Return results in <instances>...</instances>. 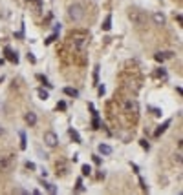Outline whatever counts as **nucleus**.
Wrapping results in <instances>:
<instances>
[{
    "label": "nucleus",
    "mask_w": 183,
    "mask_h": 195,
    "mask_svg": "<svg viewBox=\"0 0 183 195\" xmlns=\"http://www.w3.org/2000/svg\"><path fill=\"white\" fill-rule=\"evenodd\" d=\"M154 77H158V78H167V71H165V69H158V71L154 73Z\"/></svg>",
    "instance_id": "obj_20"
},
{
    "label": "nucleus",
    "mask_w": 183,
    "mask_h": 195,
    "mask_svg": "<svg viewBox=\"0 0 183 195\" xmlns=\"http://www.w3.org/2000/svg\"><path fill=\"white\" fill-rule=\"evenodd\" d=\"M30 2L35 6V11H40V9H42V2H40V0H30Z\"/></svg>",
    "instance_id": "obj_19"
},
{
    "label": "nucleus",
    "mask_w": 183,
    "mask_h": 195,
    "mask_svg": "<svg viewBox=\"0 0 183 195\" xmlns=\"http://www.w3.org/2000/svg\"><path fill=\"white\" fill-rule=\"evenodd\" d=\"M81 172H83V175H90V173H92V168H90L88 164H83V168H81Z\"/></svg>",
    "instance_id": "obj_22"
},
{
    "label": "nucleus",
    "mask_w": 183,
    "mask_h": 195,
    "mask_svg": "<svg viewBox=\"0 0 183 195\" xmlns=\"http://www.w3.org/2000/svg\"><path fill=\"white\" fill-rule=\"evenodd\" d=\"M4 55H6V58H8L9 62H13V64H17V62H19V55H17V51H13L9 46H6V48H4Z\"/></svg>",
    "instance_id": "obj_7"
},
{
    "label": "nucleus",
    "mask_w": 183,
    "mask_h": 195,
    "mask_svg": "<svg viewBox=\"0 0 183 195\" xmlns=\"http://www.w3.org/2000/svg\"><path fill=\"white\" fill-rule=\"evenodd\" d=\"M28 60H30L31 64H35V62H37V58L33 57V53H28Z\"/></svg>",
    "instance_id": "obj_30"
},
{
    "label": "nucleus",
    "mask_w": 183,
    "mask_h": 195,
    "mask_svg": "<svg viewBox=\"0 0 183 195\" xmlns=\"http://www.w3.org/2000/svg\"><path fill=\"white\" fill-rule=\"evenodd\" d=\"M174 161H176L178 164H181V148H180V150H178V153L174 155Z\"/></svg>",
    "instance_id": "obj_25"
},
{
    "label": "nucleus",
    "mask_w": 183,
    "mask_h": 195,
    "mask_svg": "<svg viewBox=\"0 0 183 195\" xmlns=\"http://www.w3.org/2000/svg\"><path fill=\"white\" fill-rule=\"evenodd\" d=\"M24 119H26V122H28V124H30V126H35V124H37V115H35V113H33V111H28V113H26V117H24Z\"/></svg>",
    "instance_id": "obj_10"
},
{
    "label": "nucleus",
    "mask_w": 183,
    "mask_h": 195,
    "mask_svg": "<svg viewBox=\"0 0 183 195\" xmlns=\"http://www.w3.org/2000/svg\"><path fill=\"white\" fill-rule=\"evenodd\" d=\"M105 91H106V89H105V86H99V95H101V97L105 95Z\"/></svg>",
    "instance_id": "obj_34"
},
{
    "label": "nucleus",
    "mask_w": 183,
    "mask_h": 195,
    "mask_svg": "<svg viewBox=\"0 0 183 195\" xmlns=\"http://www.w3.org/2000/svg\"><path fill=\"white\" fill-rule=\"evenodd\" d=\"M152 18H154V22H156L158 26H163V24H165V15H163V13H154Z\"/></svg>",
    "instance_id": "obj_11"
},
{
    "label": "nucleus",
    "mask_w": 183,
    "mask_h": 195,
    "mask_svg": "<svg viewBox=\"0 0 183 195\" xmlns=\"http://www.w3.org/2000/svg\"><path fill=\"white\" fill-rule=\"evenodd\" d=\"M37 93H39V98H42V100H46V98L50 97V95H48V91H44L42 88H40V89H39Z\"/></svg>",
    "instance_id": "obj_23"
},
{
    "label": "nucleus",
    "mask_w": 183,
    "mask_h": 195,
    "mask_svg": "<svg viewBox=\"0 0 183 195\" xmlns=\"http://www.w3.org/2000/svg\"><path fill=\"white\" fill-rule=\"evenodd\" d=\"M68 40L73 46L75 51H84V48H86V44H88V35L84 31H73V33H70Z\"/></svg>",
    "instance_id": "obj_1"
},
{
    "label": "nucleus",
    "mask_w": 183,
    "mask_h": 195,
    "mask_svg": "<svg viewBox=\"0 0 183 195\" xmlns=\"http://www.w3.org/2000/svg\"><path fill=\"white\" fill-rule=\"evenodd\" d=\"M26 146H28V141H26V133L20 131V150H26Z\"/></svg>",
    "instance_id": "obj_18"
},
{
    "label": "nucleus",
    "mask_w": 183,
    "mask_h": 195,
    "mask_svg": "<svg viewBox=\"0 0 183 195\" xmlns=\"http://www.w3.org/2000/svg\"><path fill=\"white\" fill-rule=\"evenodd\" d=\"M44 144H46L48 148H55V146L59 144L57 133H53V131H46V133H44Z\"/></svg>",
    "instance_id": "obj_6"
},
{
    "label": "nucleus",
    "mask_w": 183,
    "mask_h": 195,
    "mask_svg": "<svg viewBox=\"0 0 183 195\" xmlns=\"http://www.w3.org/2000/svg\"><path fill=\"white\" fill-rule=\"evenodd\" d=\"M170 122H172V120L169 119V120H165V122H163L161 126H158V130L154 131V137H159V135H161L163 131H165L167 128H169V126H170Z\"/></svg>",
    "instance_id": "obj_8"
},
{
    "label": "nucleus",
    "mask_w": 183,
    "mask_h": 195,
    "mask_svg": "<svg viewBox=\"0 0 183 195\" xmlns=\"http://www.w3.org/2000/svg\"><path fill=\"white\" fill-rule=\"evenodd\" d=\"M123 108H125V113H128V115H137L139 113V104L134 100V98H126L125 102H123Z\"/></svg>",
    "instance_id": "obj_4"
},
{
    "label": "nucleus",
    "mask_w": 183,
    "mask_h": 195,
    "mask_svg": "<svg viewBox=\"0 0 183 195\" xmlns=\"http://www.w3.org/2000/svg\"><path fill=\"white\" fill-rule=\"evenodd\" d=\"M75 190H77V192H84V186H83V179H81V177L77 179V186H75Z\"/></svg>",
    "instance_id": "obj_24"
},
{
    "label": "nucleus",
    "mask_w": 183,
    "mask_h": 195,
    "mask_svg": "<svg viewBox=\"0 0 183 195\" xmlns=\"http://www.w3.org/2000/svg\"><path fill=\"white\" fill-rule=\"evenodd\" d=\"M152 111H154V115L156 117H161V109H158V108H150Z\"/></svg>",
    "instance_id": "obj_31"
},
{
    "label": "nucleus",
    "mask_w": 183,
    "mask_h": 195,
    "mask_svg": "<svg viewBox=\"0 0 183 195\" xmlns=\"http://www.w3.org/2000/svg\"><path fill=\"white\" fill-rule=\"evenodd\" d=\"M26 168H28V170H35V164L28 161V162H26Z\"/></svg>",
    "instance_id": "obj_33"
},
{
    "label": "nucleus",
    "mask_w": 183,
    "mask_h": 195,
    "mask_svg": "<svg viewBox=\"0 0 183 195\" xmlns=\"http://www.w3.org/2000/svg\"><path fill=\"white\" fill-rule=\"evenodd\" d=\"M57 109H61V111H64V109H66V102H64V100H61V102L57 104Z\"/></svg>",
    "instance_id": "obj_28"
},
{
    "label": "nucleus",
    "mask_w": 183,
    "mask_h": 195,
    "mask_svg": "<svg viewBox=\"0 0 183 195\" xmlns=\"http://www.w3.org/2000/svg\"><path fill=\"white\" fill-rule=\"evenodd\" d=\"M37 78H39V80L42 82L44 86H48V88H53V86H51V84H50V82H48V78H46V77H44V75H37Z\"/></svg>",
    "instance_id": "obj_21"
},
{
    "label": "nucleus",
    "mask_w": 183,
    "mask_h": 195,
    "mask_svg": "<svg viewBox=\"0 0 183 195\" xmlns=\"http://www.w3.org/2000/svg\"><path fill=\"white\" fill-rule=\"evenodd\" d=\"M172 57H174V53H170V51H167V53H161V51H159V53L154 55V58H156L158 62H163L165 58H172Z\"/></svg>",
    "instance_id": "obj_9"
},
{
    "label": "nucleus",
    "mask_w": 183,
    "mask_h": 195,
    "mask_svg": "<svg viewBox=\"0 0 183 195\" xmlns=\"http://www.w3.org/2000/svg\"><path fill=\"white\" fill-rule=\"evenodd\" d=\"M66 175L68 173V166H66L64 162H57V175Z\"/></svg>",
    "instance_id": "obj_13"
},
{
    "label": "nucleus",
    "mask_w": 183,
    "mask_h": 195,
    "mask_svg": "<svg viewBox=\"0 0 183 195\" xmlns=\"http://www.w3.org/2000/svg\"><path fill=\"white\" fill-rule=\"evenodd\" d=\"M97 75H99V66H95V69H94V82L97 84Z\"/></svg>",
    "instance_id": "obj_29"
},
{
    "label": "nucleus",
    "mask_w": 183,
    "mask_h": 195,
    "mask_svg": "<svg viewBox=\"0 0 183 195\" xmlns=\"http://www.w3.org/2000/svg\"><path fill=\"white\" fill-rule=\"evenodd\" d=\"M103 29H105V31H110V29H112V15H108L106 18H105V22H103Z\"/></svg>",
    "instance_id": "obj_14"
},
{
    "label": "nucleus",
    "mask_w": 183,
    "mask_h": 195,
    "mask_svg": "<svg viewBox=\"0 0 183 195\" xmlns=\"http://www.w3.org/2000/svg\"><path fill=\"white\" fill-rule=\"evenodd\" d=\"M0 82H2V78H0Z\"/></svg>",
    "instance_id": "obj_35"
},
{
    "label": "nucleus",
    "mask_w": 183,
    "mask_h": 195,
    "mask_svg": "<svg viewBox=\"0 0 183 195\" xmlns=\"http://www.w3.org/2000/svg\"><path fill=\"white\" fill-rule=\"evenodd\" d=\"M15 164L13 155H0V172H9Z\"/></svg>",
    "instance_id": "obj_5"
},
{
    "label": "nucleus",
    "mask_w": 183,
    "mask_h": 195,
    "mask_svg": "<svg viewBox=\"0 0 183 195\" xmlns=\"http://www.w3.org/2000/svg\"><path fill=\"white\" fill-rule=\"evenodd\" d=\"M55 38H57V31L53 33V35H51V37H50V38H46V40H44V44H51L55 40Z\"/></svg>",
    "instance_id": "obj_27"
},
{
    "label": "nucleus",
    "mask_w": 183,
    "mask_h": 195,
    "mask_svg": "<svg viewBox=\"0 0 183 195\" xmlns=\"http://www.w3.org/2000/svg\"><path fill=\"white\" fill-rule=\"evenodd\" d=\"M40 182L44 184V188H46V190H48L50 193H57V188H55L53 184H50V182H44V181H40Z\"/></svg>",
    "instance_id": "obj_16"
},
{
    "label": "nucleus",
    "mask_w": 183,
    "mask_h": 195,
    "mask_svg": "<svg viewBox=\"0 0 183 195\" xmlns=\"http://www.w3.org/2000/svg\"><path fill=\"white\" fill-rule=\"evenodd\" d=\"M62 91H64V95H68V97H79V91H77L75 88H64V89H62Z\"/></svg>",
    "instance_id": "obj_12"
},
{
    "label": "nucleus",
    "mask_w": 183,
    "mask_h": 195,
    "mask_svg": "<svg viewBox=\"0 0 183 195\" xmlns=\"http://www.w3.org/2000/svg\"><path fill=\"white\" fill-rule=\"evenodd\" d=\"M70 137H72L75 142H81V135H79V133H77L73 128H70Z\"/></svg>",
    "instance_id": "obj_17"
},
{
    "label": "nucleus",
    "mask_w": 183,
    "mask_h": 195,
    "mask_svg": "<svg viewBox=\"0 0 183 195\" xmlns=\"http://www.w3.org/2000/svg\"><path fill=\"white\" fill-rule=\"evenodd\" d=\"M68 17H70V20H73V22H81L83 17H84L83 6H81V4H72V6L68 8Z\"/></svg>",
    "instance_id": "obj_3"
},
{
    "label": "nucleus",
    "mask_w": 183,
    "mask_h": 195,
    "mask_svg": "<svg viewBox=\"0 0 183 195\" xmlns=\"http://www.w3.org/2000/svg\"><path fill=\"white\" fill-rule=\"evenodd\" d=\"M139 144H141V148H143V150H148V148H150L148 141H145V139H143V141H139Z\"/></svg>",
    "instance_id": "obj_26"
},
{
    "label": "nucleus",
    "mask_w": 183,
    "mask_h": 195,
    "mask_svg": "<svg viewBox=\"0 0 183 195\" xmlns=\"http://www.w3.org/2000/svg\"><path fill=\"white\" fill-rule=\"evenodd\" d=\"M99 153H103V155H110V153H112V148H110L108 144H99Z\"/></svg>",
    "instance_id": "obj_15"
},
{
    "label": "nucleus",
    "mask_w": 183,
    "mask_h": 195,
    "mask_svg": "<svg viewBox=\"0 0 183 195\" xmlns=\"http://www.w3.org/2000/svg\"><path fill=\"white\" fill-rule=\"evenodd\" d=\"M128 18L132 20V24H136L137 28H141V26H145V24H147V15H145L143 11L136 9V8L128 11Z\"/></svg>",
    "instance_id": "obj_2"
},
{
    "label": "nucleus",
    "mask_w": 183,
    "mask_h": 195,
    "mask_svg": "<svg viewBox=\"0 0 183 195\" xmlns=\"http://www.w3.org/2000/svg\"><path fill=\"white\" fill-rule=\"evenodd\" d=\"M92 157H94V162L95 164H101V157L99 155H92Z\"/></svg>",
    "instance_id": "obj_32"
}]
</instances>
